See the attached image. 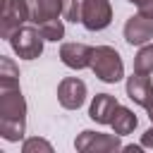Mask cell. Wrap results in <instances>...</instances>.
Wrapping results in <instances>:
<instances>
[{
    "label": "cell",
    "mask_w": 153,
    "mask_h": 153,
    "mask_svg": "<svg viewBox=\"0 0 153 153\" xmlns=\"http://www.w3.org/2000/svg\"><path fill=\"white\" fill-rule=\"evenodd\" d=\"M22 153H53V143L41 136H31L22 143Z\"/></svg>",
    "instance_id": "e0dca14e"
},
{
    "label": "cell",
    "mask_w": 153,
    "mask_h": 153,
    "mask_svg": "<svg viewBox=\"0 0 153 153\" xmlns=\"http://www.w3.org/2000/svg\"><path fill=\"white\" fill-rule=\"evenodd\" d=\"M146 112H148V120H151V124H153V103L146 108Z\"/></svg>",
    "instance_id": "ffe728a7"
},
{
    "label": "cell",
    "mask_w": 153,
    "mask_h": 153,
    "mask_svg": "<svg viewBox=\"0 0 153 153\" xmlns=\"http://www.w3.org/2000/svg\"><path fill=\"white\" fill-rule=\"evenodd\" d=\"M74 148L79 153H115L122 151V141L120 134H103V131H91L84 129L76 139H74Z\"/></svg>",
    "instance_id": "277c9868"
},
{
    "label": "cell",
    "mask_w": 153,
    "mask_h": 153,
    "mask_svg": "<svg viewBox=\"0 0 153 153\" xmlns=\"http://www.w3.org/2000/svg\"><path fill=\"white\" fill-rule=\"evenodd\" d=\"M134 72L153 74V43H143L134 57Z\"/></svg>",
    "instance_id": "5bb4252c"
},
{
    "label": "cell",
    "mask_w": 153,
    "mask_h": 153,
    "mask_svg": "<svg viewBox=\"0 0 153 153\" xmlns=\"http://www.w3.org/2000/svg\"><path fill=\"white\" fill-rule=\"evenodd\" d=\"M136 124H139L136 115H134L129 108H124V105H120V108L115 110V117H112V122H110L112 131H115V134H120V136L131 134V131L136 129Z\"/></svg>",
    "instance_id": "4fadbf2b"
},
{
    "label": "cell",
    "mask_w": 153,
    "mask_h": 153,
    "mask_svg": "<svg viewBox=\"0 0 153 153\" xmlns=\"http://www.w3.org/2000/svg\"><path fill=\"white\" fill-rule=\"evenodd\" d=\"M29 22V7L26 0H5L2 7V22H0V33L2 38H10L19 26Z\"/></svg>",
    "instance_id": "52a82bcc"
},
{
    "label": "cell",
    "mask_w": 153,
    "mask_h": 153,
    "mask_svg": "<svg viewBox=\"0 0 153 153\" xmlns=\"http://www.w3.org/2000/svg\"><path fill=\"white\" fill-rule=\"evenodd\" d=\"M120 108L117 98L110 96V93H96L91 105H88V117L98 124H110L112 117H115V110Z\"/></svg>",
    "instance_id": "8fae6325"
},
{
    "label": "cell",
    "mask_w": 153,
    "mask_h": 153,
    "mask_svg": "<svg viewBox=\"0 0 153 153\" xmlns=\"http://www.w3.org/2000/svg\"><path fill=\"white\" fill-rule=\"evenodd\" d=\"M7 41H10V48H12V53L17 57H22V60H36L43 53V41L45 38H43V33H41V29L36 24H24Z\"/></svg>",
    "instance_id": "3957f363"
},
{
    "label": "cell",
    "mask_w": 153,
    "mask_h": 153,
    "mask_svg": "<svg viewBox=\"0 0 153 153\" xmlns=\"http://www.w3.org/2000/svg\"><path fill=\"white\" fill-rule=\"evenodd\" d=\"M127 96L129 100H134L136 105L141 108H148L153 103V81H151V74H141V72H134L131 76H127Z\"/></svg>",
    "instance_id": "9c48e42d"
},
{
    "label": "cell",
    "mask_w": 153,
    "mask_h": 153,
    "mask_svg": "<svg viewBox=\"0 0 153 153\" xmlns=\"http://www.w3.org/2000/svg\"><path fill=\"white\" fill-rule=\"evenodd\" d=\"M26 100L19 86V69L10 57H0V136L10 143L24 139Z\"/></svg>",
    "instance_id": "6da1fadb"
},
{
    "label": "cell",
    "mask_w": 153,
    "mask_h": 153,
    "mask_svg": "<svg viewBox=\"0 0 153 153\" xmlns=\"http://www.w3.org/2000/svg\"><path fill=\"white\" fill-rule=\"evenodd\" d=\"M127 2L136 5L141 14H148V17H153V0H127Z\"/></svg>",
    "instance_id": "ac0fdd59"
},
{
    "label": "cell",
    "mask_w": 153,
    "mask_h": 153,
    "mask_svg": "<svg viewBox=\"0 0 153 153\" xmlns=\"http://www.w3.org/2000/svg\"><path fill=\"white\" fill-rule=\"evenodd\" d=\"M88 88L79 76H65L57 84V100L65 110H79L86 103Z\"/></svg>",
    "instance_id": "8992f818"
},
{
    "label": "cell",
    "mask_w": 153,
    "mask_h": 153,
    "mask_svg": "<svg viewBox=\"0 0 153 153\" xmlns=\"http://www.w3.org/2000/svg\"><path fill=\"white\" fill-rule=\"evenodd\" d=\"M141 146L143 148H153V124L141 134Z\"/></svg>",
    "instance_id": "d6986e66"
},
{
    "label": "cell",
    "mask_w": 153,
    "mask_h": 153,
    "mask_svg": "<svg viewBox=\"0 0 153 153\" xmlns=\"http://www.w3.org/2000/svg\"><path fill=\"white\" fill-rule=\"evenodd\" d=\"M38 29H41V33H43V38L45 41H62L65 38V24H62V19L60 17H55V19H48V22H43V24H38Z\"/></svg>",
    "instance_id": "9a60e30c"
},
{
    "label": "cell",
    "mask_w": 153,
    "mask_h": 153,
    "mask_svg": "<svg viewBox=\"0 0 153 153\" xmlns=\"http://www.w3.org/2000/svg\"><path fill=\"white\" fill-rule=\"evenodd\" d=\"M124 41L129 45H143L153 38V17L148 14H131L124 22Z\"/></svg>",
    "instance_id": "ba28073f"
},
{
    "label": "cell",
    "mask_w": 153,
    "mask_h": 153,
    "mask_svg": "<svg viewBox=\"0 0 153 153\" xmlns=\"http://www.w3.org/2000/svg\"><path fill=\"white\" fill-rule=\"evenodd\" d=\"M112 22V5L110 0H84L81 24L86 31H103Z\"/></svg>",
    "instance_id": "5b68a950"
},
{
    "label": "cell",
    "mask_w": 153,
    "mask_h": 153,
    "mask_svg": "<svg viewBox=\"0 0 153 153\" xmlns=\"http://www.w3.org/2000/svg\"><path fill=\"white\" fill-rule=\"evenodd\" d=\"M81 10H84V0H62V19L72 24L81 22Z\"/></svg>",
    "instance_id": "2e32d148"
},
{
    "label": "cell",
    "mask_w": 153,
    "mask_h": 153,
    "mask_svg": "<svg viewBox=\"0 0 153 153\" xmlns=\"http://www.w3.org/2000/svg\"><path fill=\"white\" fill-rule=\"evenodd\" d=\"M88 69L105 84H117L124 76V62L112 45H96Z\"/></svg>",
    "instance_id": "7a4b0ae2"
},
{
    "label": "cell",
    "mask_w": 153,
    "mask_h": 153,
    "mask_svg": "<svg viewBox=\"0 0 153 153\" xmlns=\"http://www.w3.org/2000/svg\"><path fill=\"white\" fill-rule=\"evenodd\" d=\"M93 48L86 43H62L60 45V60L69 69H86L91 67Z\"/></svg>",
    "instance_id": "30bf717a"
},
{
    "label": "cell",
    "mask_w": 153,
    "mask_h": 153,
    "mask_svg": "<svg viewBox=\"0 0 153 153\" xmlns=\"http://www.w3.org/2000/svg\"><path fill=\"white\" fill-rule=\"evenodd\" d=\"M26 7H29V22L36 26L48 19L62 17V0H26Z\"/></svg>",
    "instance_id": "7c38bea8"
}]
</instances>
